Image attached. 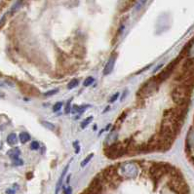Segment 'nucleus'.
I'll use <instances>...</instances> for the list:
<instances>
[{"instance_id": "f257e3e1", "label": "nucleus", "mask_w": 194, "mask_h": 194, "mask_svg": "<svg viewBox=\"0 0 194 194\" xmlns=\"http://www.w3.org/2000/svg\"><path fill=\"white\" fill-rule=\"evenodd\" d=\"M99 176L101 178L106 187L107 186L109 188H116L122 182V179L117 171V166H109L106 168Z\"/></svg>"}, {"instance_id": "f03ea898", "label": "nucleus", "mask_w": 194, "mask_h": 194, "mask_svg": "<svg viewBox=\"0 0 194 194\" xmlns=\"http://www.w3.org/2000/svg\"><path fill=\"white\" fill-rule=\"evenodd\" d=\"M191 91H192V89H189L183 85H179V86L174 87V89L172 90L171 98L178 106H187L189 101V97H190Z\"/></svg>"}, {"instance_id": "7ed1b4c3", "label": "nucleus", "mask_w": 194, "mask_h": 194, "mask_svg": "<svg viewBox=\"0 0 194 194\" xmlns=\"http://www.w3.org/2000/svg\"><path fill=\"white\" fill-rule=\"evenodd\" d=\"M175 169L171 164L168 163H152L149 168L150 177L153 179L155 184H157L159 180L162 179L165 175H170V173Z\"/></svg>"}, {"instance_id": "20e7f679", "label": "nucleus", "mask_w": 194, "mask_h": 194, "mask_svg": "<svg viewBox=\"0 0 194 194\" xmlns=\"http://www.w3.org/2000/svg\"><path fill=\"white\" fill-rule=\"evenodd\" d=\"M158 85L159 83L155 79V77L149 79L140 88V90L137 92V97L140 100H144L147 97L151 96L152 94L156 92V90L158 89Z\"/></svg>"}, {"instance_id": "39448f33", "label": "nucleus", "mask_w": 194, "mask_h": 194, "mask_svg": "<svg viewBox=\"0 0 194 194\" xmlns=\"http://www.w3.org/2000/svg\"><path fill=\"white\" fill-rule=\"evenodd\" d=\"M117 171L121 179H134L138 176V167L135 163L129 162L124 164H119L117 166Z\"/></svg>"}, {"instance_id": "423d86ee", "label": "nucleus", "mask_w": 194, "mask_h": 194, "mask_svg": "<svg viewBox=\"0 0 194 194\" xmlns=\"http://www.w3.org/2000/svg\"><path fill=\"white\" fill-rule=\"evenodd\" d=\"M126 153H127V146H124V144L120 143H114L109 145L107 148H106L105 150V154L109 159H116L122 157Z\"/></svg>"}, {"instance_id": "0eeeda50", "label": "nucleus", "mask_w": 194, "mask_h": 194, "mask_svg": "<svg viewBox=\"0 0 194 194\" xmlns=\"http://www.w3.org/2000/svg\"><path fill=\"white\" fill-rule=\"evenodd\" d=\"M179 60H180L179 58H178V59H176V60H174L173 62H171V63L166 67L165 69H163L162 71H161L156 77H155V79L157 80V82H158L159 84H160V83H162V82H164L165 80H167L168 78H169L170 75L173 73V71L175 70V68H176V67H177V64H178V63H179Z\"/></svg>"}, {"instance_id": "6e6552de", "label": "nucleus", "mask_w": 194, "mask_h": 194, "mask_svg": "<svg viewBox=\"0 0 194 194\" xmlns=\"http://www.w3.org/2000/svg\"><path fill=\"white\" fill-rule=\"evenodd\" d=\"M192 150H194V127L189 130L188 135H187V137H186V143H185L186 153H189Z\"/></svg>"}, {"instance_id": "1a4fd4ad", "label": "nucleus", "mask_w": 194, "mask_h": 194, "mask_svg": "<svg viewBox=\"0 0 194 194\" xmlns=\"http://www.w3.org/2000/svg\"><path fill=\"white\" fill-rule=\"evenodd\" d=\"M115 61H116V56L115 55H112L110 58H109L105 68H103V75H108V74H110L112 72L114 64H115Z\"/></svg>"}, {"instance_id": "9d476101", "label": "nucleus", "mask_w": 194, "mask_h": 194, "mask_svg": "<svg viewBox=\"0 0 194 194\" xmlns=\"http://www.w3.org/2000/svg\"><path fill=\"white\" fill-rule=\"evenodd\" d=\"M7 155L12 159V160H16L19 158V156L21 155V150L19 149L18 147H15V148H12L10 149L8 152H7Z\"/></svg>"}, {"instance_id": "9b49d317", "label": "nucleus", "mask_w": 194, "mask_h": 194, "mask_svg": "<svg viewBox=\"0 0 194 194\" xmlns=\"http://www.w3.org/2000/svg\"><path fill=\"white\" fill-rule=\"evenodd\" d=\"M68 168H69V165H67L66 168H64L63 171V173H62V175H61L60 179H59V180H58L57 186H56V194H58V192H59V190H60V188H61V186H62V184H63V179L64 176H66V174H67V170H68Z\"/></svg>"}, {"instance_id": "f8f14e48", "label": "nucleus", "mask_w": 194, "mask_h": 194, "mask_svg": "<svg viewBox=\"0 0 194 194\" xmlns=\"http://www.w3.org/2000/svg\"><path fill=\"white\" fill-rule=\"evenodd\" d=\"M7 143L11 146L16 145L18 144V138H17V135L15 133H11L8 136V137H7Z\"/></svg>"}, {"instance_id": "ddd939ff", "label": "nucleus", "mask_w": 194, "mask_h": 194, "mask_svg": "<svg viewBox=\"0 0 194 194\" xmlns=\"http://www.w3.org/2000/svg\"><path fill=\"white\" fill-rule=\"evenodd\" d=\"M19 138H20V141L22 144H27L30 140V135L28 132H22V133H20Z\"/></svg>"}, {"instance_id": "4468645a", "label": "nucleus", "mask_w": 194, "mask_h": 194, "mask_svg": "<svg viewBox=\"0 0 194 194\" xmlns=\"http://www.w3.org/2000/svg\"><path fill=\"white\" fill-rule=\"evenodd\" d=\"M89 107V106H74L71 108V112L72 113H82L85 111V108Z\"/></svg>"}, {"instance_id": "2eb2a0df", "label": "nucleus", "mask_w": 194, "mask_h": 194, "mask_svg": "<svg viewBox=\"0 0 194 194\" xmlns=\"http://www.w3.org/2000/svg\"><path fill=\"white\" fill-rule=\"evenodd\" d=\"M78 84H79V80L78 79H72V80H70L69 83L67 84V89L68 90H72L73 88L78 86Z\"/></svg>"}, {"instance_id": "dca6fc26", "label": "nucleus", "mask_w": 194, "mask_h": 194, "mask_svg": "<svg viewBox=\"0 0 194 194\" xmlns=\"http://www.w3.org/2000/svg\"><path fill=\"white\" fill-rule=\"evenodd\" d=\"M41 124H42L45 128L49 129V130H51V131H54L55 129H56V127H55V125L53 124V123H50V122H48V121H41Z\"/></svg>"}, {"instance_id": "f3484780", "label": "nucleus", "mask_w": 194, "mask_h": 194, "mask_svg": "<svg viewBox=\"0 0 194 194\" xmlns=\"http://www.w3.org/2000/svg\"><path fill=\"white\" fill-rule=\"evenodd\" d=\"M94 157V153H91V154H89L88 155V156L85 158V159H84L83 161H82V162H81V167H85L89 162H90V161H91V159Z\"/></svg>"}, {"instance_id": "a211bd4d", "label": "nucleus", "mask_w": 194, "mask_h": 194, "mask_svg": "<svg viewBox=\"0 0 194 194\" xmlns=\"http://www.w3.org/2000/svg\"><path fill=\"white\" fill-rule=\"evenodd\" d=\"M63 106V101H58V102H56L55 105L53 106V111L54 112H58L59 110H61Z\"/></svg>"}, {"instance_id": "6ab92c4d", "label": "nucleus", "mask_w": 194, "mask_h": 194, "mask_svg": "<svg viewBox=\"0 0 194 194\" xmlns=\"http://www.w3.org/2000/svg\"><path fill=\"white\" fill-rule=\"evenodd\" d=\"M92 120H93V116H89V117H87L85 120H84L82 123H81V127L84 129V128H86L89 124H90V123H91L92 122Z\"/></svg>"}, {"instance_id": "aec40b11", "label": "nucleus", "mask_w": 194, "mask_h": 194, "mask_svg": "<svg viewBox=\"0 0 194 194\" xmlns=\"http://www.w3.org/2000/svg\"><path fill=\"white\" fill-rule=\"evenodd\" d=\"M94 81H95V79L93 78V77H87V78L84 80V82H83V86L84 87H88V86L91 85V84H93Z\"/></svg>"}, {"instance_id": "412c9836", "label": "nucleus", "mask_w": 194, "mask_h": 194, "mask_svg": "<svg viewBox=\"0 0 194 194\" xmlns=\"http://www.w3.org/2000/svg\"><path fill=\"white\" fill-rule=\"evenodd\" d=\"M145 2H146V0H138L137 5H136V10L139 11V10L145 4Z\"/></svg>"}, {"instance_id": "4be33fe9", "label": "nucleus", "mask_w": 194, "mask_h": 194, "mask_svg": "<svg viewBox=\"0 0 194 194\" xmlns=\"http://www.w3.org/2000/svg\"><path fill=\"white\" fill-rule=\"evenodd\" d=\"M30 148H31V150H37L38 148H39V143L36 140L32 141V143L30 144Z\"/></svg>"}, {"instance_id": "5701e85b", "label": "nucleus", "mask_w": 194, "mask_h": 194, "mask_svg": "<svg viewBox=\"0 0 194 194\" xmlns=\"http://www.w3.org/2000/svg\"><path fill=\"white\" fill-rule=\"evenodd\" d=\"M58 92H59V90H58V89H54V90H51V91H48L46 93H44V96L45 97H50V96H53V95L57 94Z\"/></svg>"}, {"instance_id": "b1692460", "label": "nucleus", "mask_w": 194, "mask_h": 194, "mask_svg": "<svg viewBox=\"0 0 194 194\" xmlns=\"http://www.w3.org/2000/svg\"><path fill=\"white\" fill-rule=\"evenodd\" d=\"M21 4H22V0H19V1L14 5V6H13V7H12V10H11V12L12 13H14L15 11H17L18 9H19V7H20V6H21Z\"/></svg>"}, {"instance_id": "393cba45", "label": "nucleus", "mask_w": 194, "mask_h": 194, "mask_svg": "<svg viewBox=\"0 0 194 194\" xmlns=\"http://www.w3.org/2000/svg\"><path fill=\"white\" fill-rule=\"evenodd\" d=\"M71 99H70L68 101H67V106H66V113L67 114V113H70L71 112Z\"/></svg>"}, {"instance_id": "a878e982", "label": "nucleus", "mask_w": 194, "mask_h": 194, "mask_svg": "<svg viewBox=\"0 0 194 194\" xmlns=\"http://www.w3.org/2000/svg\"><path fill=\"white\" fill-rule=\"evenodd\" d=\"M13 164H14L15 166H22L24 164V161L20 158H18L16 160H13Z\"/></svg>"}, {"instance_id": "bb28decb", "label": "nucleus", "mask_w": 194, "mask_h": 194, "mask_svg": "<svg viewBox=\"0 0 194 194\" xmlns=\"http://www.w3.org/2000/svg\"><path fill=\"white\" fill-rule=\"evenodd\" d=\"M119 93H115L112 97H111V98L110 99H109V102H114V101H117V99L119 98Z\"/></svg>"}, {"instance_id": "cd10ccee", "label": "nucleus", "mask_w": 194, "mask_h": 194, "mask_svg": "<svg viewBox=\"0 0 194 194\" xmlns=\"http://www.w3.org/2000/svg\"><path fill=\"white\" fill-rule=\"evenodd\" d=\"M73 146H74V148H75V153L76 154H78L79 152H80V146H79V141L78 140H76L75 143L73 144Z\"/></svg>"}, {"instance_id": "c85d7f7f", "label": "nucleus", "mask_w": 194, "mask_h": 194, "mask_svg": "<svg viewBox=\"0 0 194 194\" xmlns=\"http://www.w3.org/2000/svg\"><path fill=\"white\" fill-rule=\"evenodd\" d=\"M127 94H128V90H125V91H124V93H123V96L121 97V101H123V100H124L125 98H126V97H127Z\"/></svg>"}, {"instance_id": "c756f323", "label": "nucleus", "mask_w": 194, "mask_h": 194, "mask_svg": "<svg viewBox=\"0 0 194 194\" xmlns=\"http://www.w3.org/2000/svg\"><path fill=\"white\" fill-rule=\"evenodd\" d=\"M6 193H7V194H15V190L14 189H7Z\"/></svg>"}, {"instance_id": "7c9ffc66", "label": "nucleus", "mask_w": 194, "mask_h": 194, "mask_svg": "<svg viewBox=\"0 0 194 194\" xmlns=\"http://www.w3.org/2000/svg\"><path fill=\"white\" fill-rule=\"evenodd\" d=\"M163 67V64H162V63H160V64H159V66H158V67H157L156 68H155V69H154V71H157V70H158V69H160V68H161V67Z\"/></svg>"}, {"instance_id": "2f4dec72", "label": "nucleus", "mask_w": 194, "mask_h": 194, "mask_svg": "<svg viewBox=\"0 0 194 194\" xmlns=\"http://www.w3.org/2000/svg\"><path fill=\"white\" fill-rule=\"evenodd\" d=\"M108 109H109V106H107V107L105 109V110H103V112H106V111H108Z\"/></svg>"}, {"instance_id": "473e14b6", "label": "nucleus", "mask_w": 194, "mask_h": 194, "mask_svg": "<svg viewBox=\"0 0 194 194\" xmlns=\"http://www.w3.org/2000/svg\"><path fill=\"white\" fill-rule=\"evenodd\" d=\"M3 97H4L3 94H0V98H3Z\"/></svg>"}, {"instance_id": "72a5a7b5", "label": "nucleus", "mask_w": 194, "mask_h": 194, "mask_svg": "<svg viewBox=\"0 0 194 194\" xmlns=\"http://www.w3.org/2000/svg\"><path fill=\"white\" fill-rule=\"evenodd\" d=\"M1 146H2V144H1V143H0V148H1Z\"/></svg>"}]
</instances>
